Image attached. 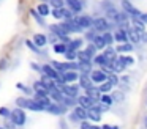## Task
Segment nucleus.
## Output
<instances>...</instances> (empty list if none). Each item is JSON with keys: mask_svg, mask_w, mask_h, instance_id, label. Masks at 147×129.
Listing matches in <instances>:
<instances>
[{"mask_svg": "<svg viewBox=\"0 0 147 129\" xmlns=\"http://www.w3.org/2000/svg\"><path fill=\"white\" fill-rule=\"evenodd\" d=\"M16 104L21 107V109H30V110H35V112H41V110H45L41 106H40L38 102H36L35 99H27V98H18L16 99Z\"/></svg>", "mask_w": 147, "mask_h": 129, "instance_id": "nucleus-1", "label": "nucleus"}, {"mask_svg": "<svg viewBox=\"0 0 147 129\" xmlns=\"http://www.w3.org/2000/svg\"><path fill=\"white\" fill-rule=\"evenodd\" d=\"M10 120L13 121V124H16V126H22V124H26V121H27V115H26V112H24L21 107H16L14 110H11V116H10Z\"/></svg>", "mask_w": 147, "mask_h": 129, "instance_id": "nucleus-2", "label": "nucleus"}, {"mask_svg": "<svg viewBox=\"0 0 147 129\" xmlns=\"http://www.w3.org/2000/svg\"><path fill=\"white\" fill-rule=\"evenodd\" d=\"M90 79H92L93 84H105V82H108V74H106L105 71H92L90 72Z\"/></svg>", "mask_w": 147, "mask_h": 129, "instance_id": "nucleus-3", "label": "nucleus"}, {"mask_svg": "<svg viewBox=\"0 0 147 129\" xmlns=\"http://www.w3.org/2000/svg\"><path fill=\"white\" fill-rule=\"evenodd\" d=\"M93 28L98 30V31H105L106 33L108 28H109V24L105 17H96V19H93Z\"/></svg>", "mask_w": 147, "mask_h": 129, "instance_id": "nucleus-4", "label": "nucleus"}, {"mask_svg": "<svg viewBox=\"0 0 147 129\" xmlns=\"http://www.w3.org/2000/svg\"><path fill=\"white\" fill-rule=\"evenodd\" d=\"M60 90H62V93H63L65 96L76 98L78 96V91H79V87H78V85H63Z\"/></svg>", "mask_w": 147, "mask_h": 129, "instance_id": "nucleus-5", "label": "nucleus"}, {"mask_svg": "<svg viewBox=\"0 0 147 129\" xmlns=\"http://www.w3.org/2000/svg\"><path fill=\"white\" fill-rule=\"evenodd\" d=\"M78 102H79L81 107H84V109H87V110H90V109H93V107H95V102H93V99H92V98H89L87 94H84V96H79V98H78Z\"/></svg>", "mask_w": 147, "mask_h": 129, "instance_id": "nucleus-6", "label": "nucleus"}, {"mask_svg": "<svg viewBox=\"0 0 147 129\" xmlns=\"http://www.w3.org/2000/svg\"><path fill=\"white\" fill-rule=\"evenodd\" d=\"M74 21L78 22V25H79L81 28H89V27L93 25L92 17H89V16H79V17H76Z\"/></svg>", "mask_w": 147, "mask_h": 129, "instance_id": "nucleus-7", "label": "nucleus"}, {"mask_svg": "<svg viewBox=\"0 0 147 129\" xmlns=\"http://www.w3.org/2000/svg\"><path fill=\"white\" fill-rule=\"evenodd\" d=\"M48 112L52 113V115H62V113L65 112V106L60 102H54L48 107Z\"/></svg>", "mask_w": 147, "mask_h": 129, "instance_id": "nucleus-8", "label": "nucleus"}, {"mask_svg": "<svg viewBox=\"0 0 147 129\" xmlns=\"http://www.w3.org/2000/svg\"><path fill=\"white\" fill-rule=\"evenodd\" d=\"M73 113L78 116V120H79L81 123H82V121H86V120L89 118V110H87V109H84V107H81V106H78L76 109H74V112H73Z\"/></svg>", "mask_w": 147, "mask_h": 129, "instance_id": "nucleus-9", "label": "nucleus"}, {"mask_svg": "<svg viewBox=\"0 0 147 129\" xmlns=\"http://www.w3.org/2000/svg\"><path fill=\"white\" fill-rule=\"evenodd\" d=\"M33 88H35V91H36V94H43V96H48L51 91L46 88V85L43 84L41 80H36L35 84H33Z\"/></svg>", "mask_w": 147, "mask_h": 129, "instance_id": "nucleus-10", "label": "nucleus"}, {"mask_svg": "<svg viewBox=\"0 0 147 129\" xmlns=\"http://www.w3.org/2000/svg\"><path fill=\"white\" fill-rule=\"evenodd\" d=\"M122 5H123V9H125V11L130 13L131 16H134V17H139V16H141V13L138 11V9L134 8V6L131 5V3L128 2V0H123V2H122Z\"/></svg>", "mask_w": 147, "mask_h": 129, "instance_id": "nucleus-11", "label": "nucleus"}, {"mask_svg": "<svg viewBox=\"0 0 147 129\" xmlns=\"http://www.w3.org/2000/svg\"><path fill=\"white\" fill-rule=\"evenodd\" d=\"M65 3L68 5V8L71 9V11L78 13L82 9V3H81V0H65Z\"/></svg>", "mask_w": 147, "mask_h": 129, "instance_id": "nucleus-12", "label": "nucleus"}, {"mask_svg": "<svg viewBox=\"0 0 147 129\" xmlns=\"http://www.w3.org/2000/svg\"><path fill=\"white\" fill-rule=\"evenodd\" d=\"M106 68H111V71H114V72H120V71H123V68H125V65H122L120 63V60L119 58H115V60H112L111 63H109Z\"/></svg>", "mask_w": 147, "mask_h": 129, "instance_id": "nucleus-13", "label": "nucleus"}, {"mask_svg": "<svg viewBox=\"0 0 147 129\" xmlns=\"http://www.w3.org/2000/svg\"><path fill=\"white\" fill-rule=\"evenodd\" d=\"M35 101H36V102H38L45 110H48V107L52 104L51 101L48 99V96H43V94H36V96H35Z\"/></svg>", "mask_w": 147, "mask_h": 129, "instance_id": "nucleus-14", "label": "nucleus"}, {"mask_svg": "<svg viewBox=\"0 0 147 129\" xmlns=\"http://www.w3.org/2000/svg\"><path fill=\"white\" fill-rule=\"evenodd\" d=\"M127 35H128V39H130L131 43H139L141 35H142V33H139L136 28H130V30L127 31Z\"/></svg>", "mask_w": 147, "mask_h": 129, "instance_id": "nucleus-15", "label": "nucleus"}, {"mask_svg": "<svg viewBox=\"0 0 147 129\" xmlns=\"http://www.w3.org/2000/svg\"><path fill=\"white\" fill-rule=\"evenodd\" d=\"M62 77H63V82H65V84H71V82L78 80V72H74V71H67V72H63V74H62Z\"/></svg>", "mask_w": 147, "mask_h": 129, "instance_id": "nucleus-16", "label": "nucleus"}, {"mask_svg": "<svg viewBox=\"0 0 147 129\" xmlns=\"http://www.w3.org/2000/svg\"><path fill=\"white\" fill-rule=\"evenodd\" d=\"M32 41H33V43H35L38 47H43V46H46V43H48V38H46L43 33H36L35 36H33Z\"/></svg>", "mask_w": 147, "mask_h": 129, "instance_id": "nucleus-17", "label": "nucleus"}, {"mask_svg": "<svg viewBox=\"0 0 147 129\" xmlns=\"http://www.w3.org/2000/svg\"><path fill=\"white\" fill-rule=\"evenodd\" d=\"M79 84H81V87L84 88V90H90V88L93 87V82H92V79L90 77H87V76H81V80H79Z\"/></svg>", "mask_w": 147, "mask_h": 129, "instance_id": "nucleus-18", "label": "nucleus"}, {"mask_svg": "<svg viewBox=\"0 0 147 129\" xmlns=\"http://www.w3.org/2000/svg\"><path fill=\"white\" fill-rule=\"evenodd\" d=\"M52 96V99L55 101V102H62V101H63V98H65V94L62 93V90H59L57 87L54 88V90H51V93H49Z\"/></svg>", "mask_w": 147, "mask_h": 129, "instance_id": "nucleus-19", "label": "nucleus"}, {"mask_svg": "<svg viewBox=\"0 0 147 129\" xmlns=\"http://www.w3.org/2000/svg\"><path fill=\"white\" fill-rule=\"evenodd\" d=\"M114 39L119 41V43H128V35L125 30H117L114 35Z\"/></svg>", "mask_w": 147, "mask_h": 129, "instance_id": "nucleus-20", "label": "nucleus"}, {"mask_svg": "<svg viewBox=\"0 0 147 129\" xmlns=\"http://www.w3.org/2000/svg\"><path fill=\"white\" fill-rule=\"evenodd\" d=\"M78 58H79V61L84 63V65H90V63H92V57H90L89 53L86 52V50H82V52H78Z\"/></svg>", "mask_w": 147, "mask_h": 129, "instance_id": "nucleus-21", "label": "nucleus"}, {"mask_svg": "<svg viewBox=\"0 0 147 129\" xmlns=\"http://www.w3.org/2000/svg\"><path fill=\"white\" fill-rule=\"evenodd\" d=\"M100 110H98V107H93V109H90L89 110V120H93V121H100L101 120V115H100Z\"/></svg>", "mask_w": 147, "mask_h": 129, "instance_id": "nucleus-22", "label": "nucleus"}, {"mask_svg": "<svg viewBox=\"0 0 147 129\" xmlns=\"http://www.w3.org/2000/svg\"><path fill=\"white\" fill-rule=\"evenodd\" d=\"M93 46H95L96 49H105L108 44H106L105 38H103V36H98V35H96V38L93 39Z\"/></svg>", "mask_w": 147, "mask_h": 129, "instance_id": "nucleus-23", "label": "nucleus"}, {"mask_svg": "<svg viewBox=\"0 0 147 129\" xmlns=\"http://www.w3.org/2000/svg\"><path fill=\"white\" fill-rule=\"evenodd\" d=\"M100 93H101V91H100L98 88H93V87L90 88V90H87V96L92 98L93 101H95V99H100V98H101V94H100Z\"/></svg>", "mask_w": 147, "mask_h": 129, "instance_id": "nucleus-24", "label": "nucleus"}, {"mask_svg": "<svg viewBox=\"0 0 147 129\" xmlns=\"http://www.w3.org/2000/svg\"><path fill=\"white\" fill-rule=\"evenodd\" d=\"M36 11H38V14H40V16H48V14H49V6L46 5L45 2H43V3H40V5H38Z\"/></svg>", "mask_w": 147, "mask_h": 129, "instance_id": "nucleus-25", "label": "nucleus"}, {"mask_svg": "<svg viewBox=\"0 0 147 129\" xmlns=\"http://www.w3.org/2000/svg\"><path fill=\"white\" fill-rule=\"evenodd\" d=\"M41 82L46 85V88H48L49 91L55 88V80H52V79H49V77H43V79H41Z\"/></svg>", "mask_w": 147, "mask_h": 129, "instance_id": "nucleus-26", "label": "nucleus"}, {"mask_svg": "<svg viewBox=\"0 0 147 129\" xmlns=\"http://www.w3.org/2000/svg\"><path fill=\"white\" fill-rule=\"evenodd\" d=\"M133 50V44L131 43H123L117 47V52H131Z\"/></svg>", "mask_w": 147, "mask_h": 129, "instance_id": "nucleus-27", "label": "nucleus"}, {"mask_svg": "<svg viewBox=\"0 0 147 129\" xmlns=\"http://www.w3.org/2000/svg\"><path fill=\"white\" fill-rule=\"evenodd\" d=\"M119 60H120V63H122V65H125V66H130V65H133V63H134L133 57H128V55H120V57H119Z\"/></svg>", "mask_w": 147, "mask_h": 129, "instance_id": "nucleus-28", "label": "nucleus"}, {"mask_svg": "<svg viewBox=\"0 0 147 129\" xmlns=\"http://www.w3.org/2000/svg\"><path fill=\"white\" fill-rule=\"evenodd\" d=\"M81 46H82V41H81V39H73V41L68 43V49H70V50H78Z\"/></svg>", "mask_w": 147, "mask_h": 129, "instance_id": "nucleus-29", "label": "nucleus"}, {"mask_svg": "<svg viewBox=\"0 0 147 129\" xmlns=\"http://www.w3.org/2000/svg\"><path fill=\"white\" fill-rule=\"evenodd\" d=\"M67 50H68V46H67V44H63V43L54 44V52H57V53H65Z\"/></svg>", "mask_w": 147, "mask_h": 129, "instance_id": "nucleus-30", "label": "nucleus"}, {"mask_svg": "<svg viewBox=\"0 0 147 129\" xmlns=\"http://www.w3.org/2000/svg\"><path fill=\"white\" fill-rule=\"evenodd\" d=\"M111 88H112V84H111V82L108 80V82H105V84H101V85H100V88H98V90L101 91L103 94H106V93H108L109 90H111Z\"/></svg>", "mask_w": 147, "mask_h": 129, "instance_id": "nucleus-31", "label": "nucleus"}, {"mask_svg": "<svg viewBox=\"0 0 147 129\" xmlns=\"http://www.w3.org/2000/svg\"><path fill=\"white\" fill-rule=\"evenodd\" d=\"M76 57H78V52H76V50H70V49H68L67 52H65V58L70 60V61H73Z\"/></svg>", "mask_w": 147, "mask_h": 129, "instance_id": "nucleus-32", "label": "nucleus"}, {"mask_svg": "<svg viewBox=\"0 0 147 129\" xmlns=\"http://www.w3.org/2000/svg\"><path fill=\"white\" fill-rule=\"evenodd\" d=\"M100 101H101L103 104H106V107H109V106L112 104V98H111V96H108V94H101Z\"/></svg>", "mask_w": 147, "mask_h": 129, "instance_id": "nucleus-33", "label": "nucleus"}, {"mask_svg": "<svg viewBox=\"0 0 147 129\" xmlns=\"http://www.w3.org/2000/svg\"><path fill=\"white\" fill-rule=\"evenodd\" d=\"M60 104H63L65 107H71V106H74V99H73V98H70V96H65L63 101H62Z\"/></svg>", "mask_w": 147, "mask_h": 129, "instance_id": "nucleus-34", "label": "nucleus"}, {"mask_svg": "<svg viewBox=\"0 0 147 129\" xmlns=\"http://www.w3.org/2000/svg\"><path fill=\"white\" fill-rule=\"evenodd\" d=\"M63 0H51L49 2V5H52L54 6V9H59V8H63Z\"/></svg>", "mask_w": 147, "mask_h": 129, "instance_id": "nucleus-35", "label": "nucleus"}, {"mask_svg": "<svg viewBox=\"0 0 147 129\" xmlns=\"http://www.w3.org/2000/svg\"><path fill=\"white\" fill-rule=\"evenodd\" d=\"M105 55H106V58L108 60H115V50H112V49H106L105 50Z\"/></svg>", "mask_w": 147, "mask_h": 129, "instance_id": "nucleus-36", "label": "nucleus"}, {"mask_svg": "<svg viewBox=\"0 0 147 129\" xmlns=\"http://www.w3.org/2000/svg\"><path fill=\"white\" fill-rule=\"evenodd\" d=\"M0 116H3V118H10L11 112L7 109V107H0Z\"/></svg>", "mask_w": 147, "mask_h": 129, "instance_id": "nucleus-37", "label": "nucleus"}, {"mask_svg": "<svg viewBox=\"0 0 147 129\" xmlns=\"http://www.w3.org/2000/svg\"><path fill=\"white\" fill-rule=\"evenodd\" d=\"M103 38H105V41H106V44H112V41H114V36H112L111 33H109V31H106L105 35H103Z\"/></svg>", "mask_w": 147, "mask_h": 129, "instance_id": "nucleus-38", "label": "nucleus"}, {"mask_svg": "<svg viewBox=\"0 0 147 129\" xmlns=\"http://www.w3.org/2000/svg\"><path fill=\"white\" fill-rule=\"evenodd\" d=\"M26 44H27V47H30V49L32 50H35V52H38V46H36L35 43H33V41H26Z\"/></svg>", "mask_w": 147, "mask_h": 129, "instance_id": "nucleus-39", "label": "nucleus"}, {"mask_svg": "<svg viewBox=\"0 0 147 129\" xmlns=\"http://www.w3.org/2000/svg\"><path fill=\"white\" fill-rule=\"evenodd\" d=\"M95 50H96V47L93 46V44H90V46H89V47H87V49H86V52L89 53L90 57H92V55H95Z\"/></svg>", "mask_w": 147, "mask_h": 129, "instance_id": "nucleus-40", "label": "nucleus"}, {"mask_svg": "<svg viewBox=\"0 0 147 129\" xmlns=\"http://www.w3.org/2000/svg\"><path fill=\"white\" fill-rule=\"evenodd\" d=\"M32 14L35 16V19H36V22H38V24H45V22H43V19H41V16L38 14V11H32Z\"/></svg>", "mask_w": 147, "mask_h": 129, "instance_id": "nucleus-41", "label": "nucleus"}, {"mask_svg": "<svg viewBox=\"0 0 147 129\" xmlns=\"http://www.w3.org/2000/svg\"><path fill=\"white\" fill-rule=\"evenodd\" d=\"M81 129H92V126H90L87 121H82L81 123Z\"/></svg>", "mask_w": 147, "mask_h": 129, "instance_id": "nucleus-42", "label": "nucleus"}, {"mask_svg": "<svg viewBox=\"0 0 147 129\" xmlns=\"http://www.w3.org/2000/svg\"><path fill=\"white\" fill-rule=\"evenodd\" d=\"M136 19H139L141 22H144V24H147V14H141L139 17H136Z\"/></svg>", "mask_w": 147, "mask_h": 129, "instance_id": "nucleus-43", "label": "nucleus"}, {"mask_svg": "<svg viewBox=\"0 0 147 129\" xmlns=\"http://www.w3.org/2000/svg\"><path fill=\"white\" fill-rule=\"evenodd\" d=\"M108 80H109V82H111V84H112V85H115V84H117V77H115V76H111V77H109V79H108Z\"/></svg>", "mask_w": 147, "mask_h": 129, "instance_id": "nucleus-44", "label": "nucleus"}, {"mask_svg": "<svg viewBox=\"0 0 147 129\" xmlns=\"http://www.w3.org/2000/svg\"><path fill=\"white\" fill-rule=\"evenodd\" d=\"M101 129H114V126H109V124H105V126H101Z\"/></svg>", "mask_w": 147, "mask_h": 129, "instance_id": "nucleus-45", "label": "nucleus"}, {"mask_svg": "<svg viewBox=\"0 0 147 129\" xmlns=\"http://www.w3.org/2000/svg\"><path fill=\"white\" fill-rule=\"evenodd\" d=\"M144 124H146V129H147V116L144 118Z\"/></svg>", "mask_w": 147, "mask_h": 129, "instance_id": "nucleus-46", "label": "nucleus"}, {"mask_svg": "<svg viewBox=\"0 0 147 129\" xmlns=\"http://www.w3.org/2000/svg\"><path fill=\"white\" fill-rule=\"evenodd\" d=\"M92 129H101V128H98V126H92Z\"/></svg>", "mask_w": 147, "mask_h": 129, "instance_id": "nucleus-47", "label": "nucleus"}, {"mask_svg": "<svg viewBox=\"0 0 147 129\" xmlns=\"http://www.w3.org/2000/svg\"><path fill=\"white\" fill-rule=\"evenodd\" d=\"M0 129H3V128H0Z\"/></svg>", "mask_w": 147, "mask_h": 129, "instance_id": "nucleus-48", "label": "nucleus"}]
</instances>
